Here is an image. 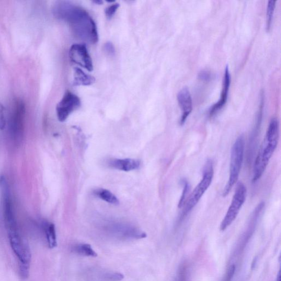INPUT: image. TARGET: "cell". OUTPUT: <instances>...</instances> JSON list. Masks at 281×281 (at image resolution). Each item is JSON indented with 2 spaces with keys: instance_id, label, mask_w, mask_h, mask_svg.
<instances>
[{
  "instance_id": "30bf717a",
  "label": "cell",
  "mask_w": 281,
  "mask_h": 281,
  "mask_svg": "<svg viewBox=\"0 0 281 281\" xmlns=\"http://www.w3.org/2000/svg\"><path fill=\"white\" fill-rule=\"evenodd\" d=\"M230 84H231V75H230L229 67L227 66L225 70L223 90L222 94H221L220 99L217 103L212 106L210 109L209 112L210 117L214 116L227 103Z\"/></svg>"
},
{
  "instance_id": "ac0fdd59",
  "label": "cell",
  "mask_w": 281,
  "mask_h": 281,
  "mask_svg": "<svg viewBox=\"0 0 281 281\" xmlns=\"http://www.w3.org/2000/svg\"><path fill=\"white\" fill-rule=\"evenodd\" d=\"M182 183L183 185V191L181 197L179 202L178 206L179 208H181L184 204H185L186 201L187 195L189 190H190V185H189L188 182L185 180V179H183Z\"/></svg>"
},
{
  "instance_id": "7a4b0ae2",
  "label": "cell",
  "mask_w": 281,
  "mask_h": 281,
  "mask_svg": "<svg viewBox=\"0 0 281 281\" xmlns=\"http://www.w3.org/2000/svg\"><path fill=\"white\" fill-rule=\"evenodd\" d=\"M279 138V122L278 119L273 118L271 120L264 139L255 160L252 179L253 183L259 180L265 172L277 148Z\"/></svg>"
},
{
  "instance_id": "4316f807",
  "label": "cell",
  "mask_w": 281,
  "mask_h": 281,
  "mask_svg": "<svg viewBox=\"0 0 281 281\" xmlns=\"http://www.w3.org/2000/svg\"><path fill=\"white\" fill-rule=\"evenodd\" d=\"M94 3L98 4H102L103 2L102 1H99V0H98V1H94Z\"/></svg>"
},
{
  "instance_id": "6da1fadb",
  "label": "cell",
  "mask_w": 281,
  "mask_h": 281,
  "mask_svg": "<svg viewBox=\"0 0 281 281\" xmlns=\"http://www.w3.org/2000/svg\"><path fill=\"white\" fill-rule=\"evenodd\" d=\"M52 12L57 19L67 23L77 38L93 44L98 42L95 22L84 9L70 1H59L54 4Z\"/></svg>"
},
{
  "instance_id": "ffe728a7",
  "label": "cell",
  "mask_w": 281,
  "mask_h": 281,
  "mask_svg": "<svg viewBox=\"0 0 281 281\" xmlns=\"http://www.w3.org/2000/svg\"><path fill=\"white\" fill-rule=\"evenodd\" d=\"M119 7V4L118 3H114L112 5L109 6L106 8L105 13V16L108 19H111L116 14L118 8Z\"/></svg>"
},
{
  "instance_id": "8992f818",
  "label": "cell",
  "mask_w": 281,
  "mask_h": 281,
  "mask_svg": "<svg viewBox=\"0 0 281 281\" xmlns=\"http://www.w3.org/2000/svg\"><path fill=\"white\" fill-rule=\"evenodd\" d=\"M247 188L245 184L239 182L235 190L234 194L222 223L220 225L221 231H225L236 219L239 211L246 201Z\"/></svg>"
},
{
  "instance_id": "8fae6325",
  "label": "cell",
  "mask_w": 281,
  "mask_h": 281,
  "mask_svg": "<svg viewBox=\"0 0 281 281\" xmlns=\"http://www.w3.org/2000/svg\"><path fill=\"white\" fill-rule=\"evenodd\" d=\"M178 101L182 111V116L179 124L182 126L192 110V100L190 91L184 87L178 95Z\"/></svg>"
},
{
  "instance_id": "484cf974",
  "label": "cell",
  "mask_w": 281,
  "mask_h": 281,
  "mask_svg": "<svg viewBox=\"0 0 281 281\" xmlns=\"http://www.w3.org/2000/svg\"><path fill=\"white\" fill-rule=\"evenodd\" d=\"M276 281H281L280 271H279V274L278 275L277 279H276Z\"/></svg>"
},
{
  "instance_id": "9c48e42d",
  "label": "cell",
  "mask_w": 281,
  "mask_h": 281,
  "mask_svg": "<svg viewBox=\"0 0 281 281\" xmlns=\"http://www.w3.org/2000/svg\"><path fill=\"white\" fill-rule=\"evenodd\" d=\"M71 61L86 69L87 71L93 70V61L85 44H77L72 46L70 50Z\"/></svg>"
},
{
  "instance_id": "7402d4cb",
  "label": "cell",
  "mask_w": 281,
  "mask_h": 281,
  "mask_svg": "<svg viewBox=\"0 0 281 281\" xmlns=\"http://www.w3.org/2000/svg\"><path fill=\"white\" fill-rule=\"evenodd\" d=\"M214 76L212 74L206 71H201L199 75V79L205 82H208L211 81L213 79Z\"/></svg>"
},
{
  "instance_id": "d4e9b609",
  "label": "cell",
  "mask_w": 281,
  "mask_h": 281,
  "mask_svg": "<svg viewBox=\"0 0 281 281\" xmlns=\"http://www.w3.org/2000/svg\"><path fill=\"white\" fill-rule=\"evenodd\" d=\"M104 50L105 53H107L109 56H113L116 52L115 48L112 43L108 42L105 44L104 46Z\"/></svg>"
},
{
  "instance_id": "e0dca14e",
  "label": "cell",
  "mask_w": 281,
  "mask_h": 281,
  "mask_svg": "<svg viewBox=\"0 0 281 281\" xmlns=\"http://www.w3.org/2000/svg\"><path fill=\"white\" fill-rule=\"evenodd\" d=\"M276 1H270L268 3V6H267L266 29L268 31L270 30L272 22H273L274 13L276 6Z\"/></svg>"
},
{
  "instance_id": "2e32d148",
  "label": "cell",
  "mask_w": 281,
  "mask_h": 281,
  "mask_svg": "<svg viewBox=\"0 0 281 281\" xmlns=\"http://www.w3.org/2000/svg\"><path fill=\"white\" fill-rule=\"evenodd\" d=\"M95 195L100 199L109 203L110 204L118 205L119 200L111 192L104 188H98L94 191Z\"/></svg>"
},
{
  "instance_id": "9a60e30c",
  "label": "cell",
  "mask_w": 281,
  "mask_h": 281,
  "mask_svg": "<svg viewBox=\"0 0 281 281\" xmlns=\"http://www.w3.org/2000/svg\"><path fill=\"white\" fill-rule=\"evenodd\" d=\"M72 251L76 254L80 255L91 257L98 256V254L89 244H77L72 247Z\"/></svg>"
},
{
  "instance_id": "7c38bea8",
  "label": "cell",
  "mask_w": 281,
  "mask_h": 281,
  "mask_svg": "<svg viewBox=\"0 0 281 281\" xmlns=\"http://www.w3.org/2000/svg\"><path fill=\"white\" fill-rule=\"evenodd\" d=\"M139 160L133 159H113L108 162L109 167L124 172H130L140 167Z\"/></svg>"
},
{
  "instance_id": "ba28073f",
  "label": "cell",
  "mask_w": 281,
  "mask_h": 281,
  "mask_svg": "<svg viewBox=\"0 0 281 281\" xmlns=\"http://www.w3.org/2000/svg\"><path fill=\"white\" fill-rule=\"evenodd\" d=\"M108 233L110 236L120 239V240H127V239H141L146 238V233L141 230L131 227V226L124 224H117L110 225L108 228Z\"/></svg>"
},
{
  "instance_id": "52a82bcc",
  "label": "cell",
  "mask_w": 281,
  "mask_h": 281,
  "mask_svg": "<svg viewBox=\"0 0 281 281\" xmlns=\"http://www.w3.org/2000/svg\"><path fill=\"white\" fill-rule=\"evenodd\" d=\"M79 97L70 91H67L56 107L57 116L59 121H66L70 114L80 107Z\"/></svg>"
},
{
  "instance_id": "277c9868",
  "label": "cell",
  "mask_w": 281,
  "mask_h": 281,
  "mask_svg": "<svg viewBox=\"0 0 281 281\" xmlns=\"http://www.w3.org/2000/svg\"><path fill=\"white\" fill-rule=\"evenodd\" d=\"M214 173L213 162L211 160H207L204 167V174H203L201 181L191 193L190 196L188 197L183 206L184 209L182 214V218L185 217L194 208L205 192L208 190L213 181Z\"/></svg>"
},
{
  "instance_id": "44dd1931",
  "label": "cell",
  "mask_w": 281,
  "mask_h": 281,
  "mask_svg": "<svg viewBox=\"0 0 281 281\" xmlns=\"http://www.w3.org/2000/svg\"><path fill=\"white\" fill-rule=\"evenodd\" d=\"M185 265L181 266L179 268L176 281H186L187 269Z\"/></svg>"
},
{
  "instance_id": "603a6c76",
  "label": "cell",
  "mask_w": 281,
  "mask_h": 281,
  "mask_svg": "<svg viewBox=\"0 0 281 281\" xmlns=\"http://www.w3.org/2000/svg\"><path fill=\"white\" fill-rule=\"evenodd\" d=\"M6 121L5 114H4V108L3 105L0 103V130H3L6 127Z\"/></svg>"
},
{
  "instance_id": "5b68a950",
  "label": "cell",
  "mask_w": 281,
  "mask_h": 281,
  "mask_svg": "<svg viewBox=\"0 0 281 281\" xmlns=\"http://www.w3.org/2000/svg\"><path fill=\"white\" fill-rule=\"evenodd\" d=\"M26 105L24 101L16 98L13 102L10 122L11 135L16 143L21 142L24 135Z\"/></svg>"
},
{
  "instance_id": "d6986e66",
  "label": "cell",
  "mask_w": 281,
  "mask_h": 281,
  "mask_svg": "<svg viewBox=\"0 0 281 281\" xmlns=\"http://www.w3.org/2000/svg\"><path fill=\"white\" fill-rule=\"evenodd\" d=\"M103 279L105 281H121L123 280L124 276L119 273H107L103 274Z\"/></svg>"
},
{
  "instance_id": "cb8c5ba5",
  "label": "cell",
  "mask_w": 281,
  "mask_h": 281,
  "mask_svg": "<svg viewBox=\"0 0 281 281\" xmlns=\"http://www.w3.org/2000/svg\"><path fill=\"white\" fill-rule=\"evenodd\" d=\"M235 269H236V267L234 265L230 266L223 281H231L233 277Z\"/></svg>"
},
{
  "instance_id": "3957f363",
  "label": "cell",
  "mask_w": 281,
  "mask_h": 281,
  "mask_svg": "<svg viewBox=\"0 0 281 281\" xmlns=\"http://www.w3.org/2000/svg\"><path fill=\"white\" fill-rule=\"evenodd\" d=\"M245 150V137L239 136L232 147L230 158L229 181L223 191V196H227L236 185L240 174Z\"/></svg>"
},
{
  "instance_id": "4fadbf2b",
  "label": "cell",
  "mask_w": 281,
  "mask_h": 281,
  "mask_svg": "<svg viewBox=\"0 0 281 281\" xmlns=\"http://www.w3.org/2000/svg\"><path fill=\"white\" fill-rule=\"evenodd\" d=\"M74 71V86H89L93 85L95 82V77L87 75L81 69L76 67Z\"/></svg>"
},
{
  "instance_id": "5bb4252c",
  "label": "cell",
  "mask_w": 281,
  "mask_h": 281,
  "mask_svg": "<svg viewBox=\"0 0 281 281\" xmlns=\"http://www.w3.org/2000/svg\"><path fill=\"white\" fill-rule=\"evenodd\" d=\"M43 228L47 238L48 247L53 249L57 246V236L55 226L52 223H44Z\"/></svg>"
}]
</instances>
